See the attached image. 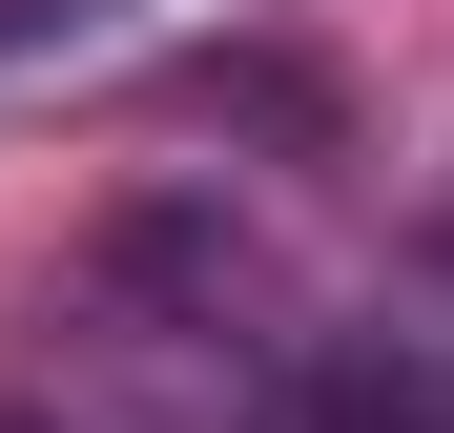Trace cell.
<instances>
[{
	"label": "cell",
	"mask_w": 454,
	"mask_h": 433,
	"mask_svg": "<svg viewBox=\"0 0 454 433\" xmlns=\"http://www.w3.org/2000/svg\"><path fill=\"white\" fill-rule=\"evenodd\" d=\"M269 433H454V351L434 330H372V351H331V372H289Z\"/></svg>",
	"instance_id": "cell-1"
},
{
	"label": "cell",
	"mask_w": 454,
	"mask_h": 433,
	"mask_svg": "<svg viewBox=\"0 0 454 433\" xmlns=\"http://www.w3.org/2000/svg\"><path fill=\"white\" fill-rule=\"evenodd\" d=\"M124 0H0V83H21V62H62V42H104Z\"/></svg>",
	"instance_id": "cell-2"
}]
</instances>
